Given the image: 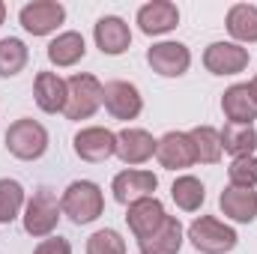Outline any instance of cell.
I'll list each match as a JSON object with an SVG mask.
<instances>
[{
  "instance_id": "d4e9b609",
  "label": "cell",
  "mask_w": 257,
  "mask_h": 254,
  "mask_svg": "<svg viewBox=\"0 0 257 254\" xmlns=\"http://www.w3.org/2000/svg\"><path fill=\"white\" fill-rule=\"evenodd\" d=\"M189 138H192V147H194V156H197V162H203V165H215L218 159H221V132L212 126H194L189 132Z\"/></svg>"
},
{
  "instance_id": "cb8c5ba5",
  "label": "cell",
  "mask_w": 257,
  "mask_h": 254,
  "mask_svg": "<svg viewBox=\"0 0 257 254\" xmlns=\"http://www.w3.org/2000/svg\"><path fill=\"white\" fill-rule=\"evenodd\" d=\"M171 197H174V203H177L183 212H197V209L203 206V200H206V189H203V183H200L197 177L186 174V177H177V180H174Z\"/></svg>"
},
{
  "instance_id": "5b68a950",
  "label": "cell",
  "mask_w": 257,
  "mask_h": 254,
  "mask_svg": "<svg viewBox=\"0 0 257 254\" xmlns=\"http://www.w3.org/2000/svg\"><path fill=\"white\" fill-rule=\"evenodd\" d=\"M189 239L197 251L203 254H227L236 248L239 236L230 224L218 221L215 215H200L189 224Z\"/></svg>"
},
{
  "instance_id": "30bf717a",
  "label": "cell",
  "mask_w": 257,
  "mask_h": 254,
  "mask_svg": "<svg viewBox=\"0 0 257 254\" xmlns=\"http://www.w3.org/2000/svg\"><path fill=\"white\" fill-rule=\"evenodd\" d=\"M156 189H159V177L153 171H138V168L120 171L111 183L114 200L123 203V206H132L135 200H144V197H153Z\"/></svg>"
},
{
  "instance_id": "2e32d148",
  "label": "cell",
  "mask_w": 257,
  "mask_h": 254,
  "mask_svg": "<svg viewBox=\"0 0 257 254\" xmlns=\"http://www.w3.org/2000/svg\"><path fill=\"white\" fill-rule=\"evenodd\" d=\"M159 141L147 129H123L117 135V156L123 165H144L156 156Z\"/></svg>"
},
{
  "instance_id": "8992f818",
  "label": "cell",
  "mask_w": 257,
  "mask_h": 254,
  "mask_svg": "<svg viewBox=\"0 0 257 254\" xmlns=\"http://www.w3.org/2000/svg\"><path fill=\"white\" fill-rule=\"evenodd\" d=\"M102 105L114 120H138L144 111V96L128 81H108L102 90Z\"/></svg>"
},
{
  "instance_id": "5bb4252c",
  "label": "cell",
  "mask_w": 257,
  "mask_h": 254,
  "mask_svg": "<svg viewBox=\"0 0 257 254\" xmlns=\"http://www.w3.org/2000/svg\"><path fill=\"white\" fill-rule=\"evenodd\" d=\"M156 159L165 171H183V168H192L197 162L194 156V147H192V138L189 132H168L159 147H156Z\"/></svg>"
},
{
  "instance_id": "7a4b0ae2",
  "label": "cell",
  "mask_w": 257,
  "mask_h": 254,
  "mask_svg": "<svg viewBox=\"0 0 257 254\" xmlns=\"http://www.w3.org/2000/svg\"><path fill=\"white\" fill-rule=\"evenodd\" d=\"M60 215H63V209H60L57 194L51 189H39V191H33V197L27 200L21 221H24V230L33 239H48L57 230Z\"/></svg>"
},
{
  "instance_id": "ac0fdd59",
  "label": "cell",
  "mask_w": 257,
  "mask_h": 254,
  "mask_svg": "<svg viewBox=\"0 0 257 254\" xmlns=\"http://www.w3.org/2000/svg\"><path fill=\"white\" fill-rule=\"evenodd\" d=\"M221 111L230 123L236 126H254L257 120V102L248 90V84H233L221 96Z\"/></svg>"
},
{
  "instance_id": "f546056e",
  "label": "cell",
  "mask_w": 257,
  "mask_h": 254,
  "mask_svg": "<svg viewBox=\"0 0 257 254\" xmlns=\"http://www.w3.org/2000/svg\"><path fill=\"white\" fill-rule=\"evenodd\" d=\"M33 254H72V245H69V239H63V236H48V239H42L36 245Z\"/></svg>"
},
{
  "instance_id": "7402d4cb",
  "label": "cell",
  "mask_w": 257,
  "mask_h": 254,
  "mask_svg": "<svg viewBox=\"0 0 257 254\" xmlns=\"http://www.w3.org/2000/svg\"><path fill=\"white\" fill-rule=\"evenodd\" d=\"M84 54H87V42H84V36L78 30H66V33H60L48 45V60L57 66V69L75 66L78 60H84Z\"/></svg>"
},
{
  "instance_id": "484cf974",
  "label": "cell",
  "mask_w": 257,
  "mask_h": 254,
  "mask_svg": "<svg viewBox=\"0 0 257 254\" xmlns=\"http://www.w3.org/2000/svg\"><path fill=\"white\" fill-rule=\"evenodd\" d=\"M27 60H30V51L21 39L15 36L0 39V78H15L18 72H24Z\"/></svg>"
},
{
  "instance_id": "44dd1931",
  "label": "cell",
  "mask_w": 257,
  "mask_h": 254,
  "mask_svg": "<svg viewBox=\"0 0 257 254\" xmlns=\"http://www.w3.org/2000/svg\"><path fill=\"white\" fill-rule=\"evenodd\" d=\"M227 33L236 39V45L257 42V6L254 3H236L227 9Z\"/></svg>"
},
{
  "instance_id": "4fadbf2b",
  "label": "cell",
  "mask_w": 257,
  "mask_h": 254,
  "mask_svg": "<svg viewBox=\"0 0 257 254\" xmlns=\"http://www.w3.org/2000/svg\"><path fill=\"white\" fill-rule=\"evenodd\" d=\"M93 39H96V48L108 57H120L126 54L128 45H132V30L120 15H105L96 21L93 27Z\"/></svg>"
},
{
  "instance_id": "603a6c76",
  "label": "cell",
  "mask_w": 257,
  "mask_h": 254,
  "mask_svg": "<svg viewBox=\"0 0 257 254\" xmlns=\"http://www.w3.org/2000/svg\"><path fill=\"white\" fill-rule=\"evenodd\" d=\"M254 147H257L254 126H236V123H227V126L221 129V150L230 153L233 159L254 156Z\"/></svg>"
},
{
  "instance_id": "8fae6325",
  "label": "cell",
  "mask_w": 257,
  "mask_h": 254,
  "mask_svg": "<svg viewBox=\"0 0 257 254\" xmlns=\"http://www.w3.org/2000/svg\"><path fill=\"white\" fill-rule=\"evenodd\" d=\"M251 60L248 48L236 42H212L203 51V66L209 75H239Z\"/></svg>"
},
{
  "instance_id": "52a82bcc",
  "label": "cell",
  "mask_w": 257,
  "mask_h": 254,
  "mask_svg": "<svg viewBox=\"0 0 257 254\" xmlns=\"http://www.w3.org/2000/svg\"><path fill=\"white\" fill-rule=\"evenodd\" d=\"M18 21H21V27L27 33L48 36V33H54L66 21V9H63V3H57V0H33V3L21 6Z\"/></svg>"
},
{
  "instance_id": "ffe728a7",
  "label": "cell",
  "mask_w": 257,
  "mask_h": 254,
  "mask_svg": "<svg viewBox=\"0 0 257 254\" xmlns=\"http://www.w3.org/2000/svg\"><path fill=\"white\" fill-rule=\"evenodd\" d=\"M183 239H186V230H183L180 218L168 215L156 233H150L147 239L138 242V248H141V254H180Z\"/></svg>"
},
{
  "instance_id": "4316f807",
  "label": "cell",
  "mask_w": 257,
  "mask_h": 254,
  "mask_svg": "<svg viewBox=\"0 0 257 254\" xmlns=\"http://www.w3.org/2000/svg\"><path fill=\"white\" fill-rule=\"evenodd\" d=\"M27 206L24 186L18 180H0V224H12Z\"/></svg>"
},
{
  "instance_id": "f1b7e54d",
  "label": "cell",
  "mask_w": 257,
  "mask_h": 254,
  "mask_svg": "<svg viewBox=\"0 0 257 254\" xmlns=\"http://www.w3.org/2000/svg\"><path fill=\"white\" fill-rule=\"evenodd\" d=\"M227 177H230V186H236V189H254L257 186V159L254 156L233 159L230 168H227Z\"/></svg>"
},
{
  "instance_id": "83f0119b",
  "label": "cell",
  "mask_w": 257,
  "mask_h": 254,
  "mask_svg": "<svg viewBox=\"0 0 257 254\" xmlns=\"http://www.w3.org/2000/svg\"><path fill=\"white\" fill-rule=\"evenodd\" d=\"M87 254H126V239L114 227H102L90 233L87 239Z\"/></svg>"
},
{
  "instance_id": "d6986e66",
  "label": "cell",
  "mask_w": 257,
  "mask_h": 254,
  "mask_svg": "<svg viewBox=\"0 0 257 254\" xmlns=\"http://www.w3.org/2000/svg\"><path fill=\"white\" fill-rule=\"evenodd\" d=\"M218 206H221V212H224L230 221H236V224H251L257 218V191L227 186V189L218 194Z\"/></svg>"
},
{
  "instance_id": "7c38bea8",
  "label": "cell",
  "mask_w": 257,
  "mask_h": 254,
  "mask_svg": "<svg viewBox=\"0 0 257 254\" xmlns=\"http://www.w3.org/2000/svg\"><path fill=\"white\" fill-rule=\"evenodd\" d=\"M168 218V212H165V203L153 194V197H144V200H135L132 206H128L126 212V221H128V230L135 233V239L141 242V239H147L150 233H156L159 227H162V221Z\"/></svg>"
},
{
  "instance_id": "4dcf8cb0",
  "label": "cell",
  "mask_w": 257,
  "mask_h": 254,
  "mask_svg": "<svg viewBox=\"0 0 257 254\" xmlns=\"http://www.w3.org/2000/svg\"><path fill=\"white\" fill-rule=\"evenodd\" d=\"M248 90H251V96H254V102H257V75L251 78V84H248Z\"/></svg>"
},
{
  "instance_id": "6da1fadb",
  "label": "cell",
  "mask_w": 257,
  "mask_h": 254,
  "mask_svg": "<svg viewBox=\"0 0 257 254\" xmlns=\"http://www.w3.org/2000/svg\"><path fill=\"white\" fill-rule=\"evenodd\" d=\"M60 209L63 215H69L72 224H90L105 212V194L93 180H75L66 186Z\"/></svg>"
},
{
  "instance_id": "9c48e42d",
  "label": "cell",
  "mask_w": 257,
  "mask_h": 254,
  "mask_svg": "<svg viewBox=\"0 0 257 254\" xmlns=\"http://www.w3.org/2000/svg\"><path fill=\"white\" fill-rule=\"evenodd\" d=\"M147 63L153 66V72L162 75V78H180L192 66V51L183 42H171V39L168 42H156L147 51Z\"/></svg>"
},
{
  "instance_id": "277c9868",
  "label": "cell",
  "mask_w": 257,
  "mask_h": 254,
  "mask_svg": "<svg viewBox=\"0 0 257 254\" xmlns=\"http://www.w3.org/2000/svg\"><path fill=\"white\" fill-rule=\"evenodd\" d=\"M69 99H66V120H90L102 105V81L90 72H75L69 81Z\"/></svg>"
},
{
  "instance_id": "3957f363",
  "label": "cell",
  "mask_w": 257,
  "mask_h": 254,
  "mask_svg": "<svg viewBox=\"0 0 257 254\" xmlns=\"http://www.w3.org/2000/svg\"><path fill=\"white\" fill-rule=\"evenodd\" d=\"M3 141H6V150L15 159L36 162L48 150V129L42 126V123H36V120H30V117H21V120H15L12 126L6 129Z\"/></svg>"
},
{
  "instance_id": "e0dca14e",
  "label": "cell",
  "mask_w": 257,
  "mask_h": 254,
  "mask_svg": "<svg viewBox=\"0 0 257 254\" xmlns=\"http://www.w3.org/2000/svg\"><path fill=\"white\" fill-rule=\"evenodd\" d=\"M33 99L45 114H63L66 99H69V87L57 72H39L36 84H33Z\"/></svg>"
},
{
  "instance_id": "1f68e13d",
  "label": "cell",
  "mask_w": 257,
  "mask_h": 254,
  "mask_svg": "<svg viewBox=\"0 0 257 254\" xmlns=\"http://www.w3.org/2000/svg\"><path fill=\"white\" fill-rule=\"evenodd\" d=\"M3 21H6V3L0 0V24H3Z\"/></svg>"
},
{
  "instance_id": "9a60e30c",
  "label": "cell",
  "mask_w": 257,
  "mask_h": 254,
  "mask_svg": "<svg viewBox=\"0 0 257 254\" xmlns=\"http://www.w3.org/2000/svg\"><path fill=\"white\" fill-rule=\"evenodd\" d=\"M180 24V9L171 0H150L138 9V27L147 36H162L171 33Z\"/></svg>"
},
{
  "instance_id": "ba28073f",
  "label": "cell",
  "mask_w": 257,
  "mask_h": 254,
  "mask_svg": "<svg viewBox=\"0 0 257 254\" xmlns=\"http://www.w3.org/2000/svg\"><path fill=\"white\" fill-rule=\"evenodd\" d=\"M72 147H75L78 159L99 165V162H108L111 156H117V135L105 126H87L75 135Z\"/></svg>"
}]
</instances>
